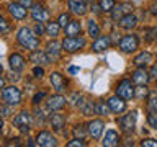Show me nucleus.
Returning a JSON list of instances; mask_svg holds the SVG:
<instances>
[{"label": "nucleus", "mask_w": 157, "mask_h": 147, "mask_svg": "<svg viewBox=\"0 0 157 147\" xmlns=\"http://www.w3.org/2000/svg\"><path fill=\"white\" fill-rule=\"evenodd\" d=\"M87 129H88V136L92 137V139H100L101 137V132L105 129V123L101 119H93L87 124Z\"/></svg>", "instance_id": "9d476101"}, {"label": "nucleus", "mask_w": 157, "mask_h": 147, "mask_svg": "<svg viewBox=\"0 0 157 147\" xmlns=\"http://www.w3.org/2000/svg\"><path fill=\"white\" fill-rule=\"evenodd\" d=\"M33 74H34V77L36 78H41L43 75H44V69H43V66H36L33 69Z\"/></svg>", "instance_id": "a18cd8bd"}, {"label": "nucleus", "mask_w": 157, "mask_h": 147, "mask_svg": "<svg viewBox=\"0 0 157 147\" xmlns=\"http://www.w3.org/2000/svg\"><path fill=\"white\" fill-rule=\"evenodd\" d=\"M34 115H36V119H38L39 123H44V119H46V116H48V115H44L43 110H38V108L34 110Z\"/></svg>", "instance_id": "49530a36"}, {"label": "nucleus", "mask_w": 157, "mask_h": 147, "mask_svg": "<svg viewBox=\"0 0 157 147\" xmlns=\"http://www.w3.org/2000/svg\"><path fill=\"white\" fill-rule=\"evenodd\" d=\"M21 98H23V93L18 87L15 85H10V87H3L2 90V100L3 103L7 105H12V106H17L21 103Z\"/></svg>", "instance_id": "f03ea898"}, {"label": "nucleus", "mask_w": 157, "mask_h": 147, "mask_svg": "<svg viewBox=\"0 0 157 147\" xmlns=\"http://www.w3.org/2000/svg\"><path fill=\"white\" fill-rule=\"evenodd\" d=\"M64 29H66V36H78L82 31V26L77 20H71V23H69Z\"/></svg>", "instance_id": "a878e982"}, {"label": "nucleus", "mask_w": 157, "mask_h": 147, "mask_svg": "<svg viewBox=\"0 0 157 147\" xmlns=\"http://www.w3.org/2000/svg\"><path fill=\"white\" fill-rule=\"evenodd\" d=\"M69 72H71V74H77L78 72V67H69Z\"/></svg>", "instance_id": "8fccbe9b"}, {"label": "nucleus", "mask_w": 157, "mask_h": 147, "mask_svg": "<svg viewBox=\"0 0 157 147\" xmlns=\"http://www.w3.org/2000/svg\"><path fill=\"white\" fill-rule=\"evenodd\" d=\"M12 116V105H0V118H10Z\"/></svg>", "instance_id": "c9c22d12"}, {"label": "nucleus", "mask_w": 157, "mask_h": 147, "mask_svg": "<svg viewBox=\"0 0 157 147\" xmlns=\"http://www.w3.org/2000/svg\"><path fill=\"white\" fill-rule=\"evenodd\" d=\"M136 121H137V113L136 111H131L124 115L123 118H120V127L123 132H126V134H129V132L134 131L136 127Z\"/></svg>", "instance_id": "0eeeda50"}, {"label": "nucleus", "mask_w": 157, "mask_h": 147, "mask_svg": "<svg viewBox=\"0 0 157 147\" xmlns=\"http://www.w3.org/2000/svg\"><path fill=\"white\" fill-rule=\"evenodd\" d=\"M128 13H132V3L129 2H123V3H118L113 7L111 10V18L115 20V21H120V20L124 17Z\"/></svg>", "instance_id": "1a4fd4ad"}, {"label": "nucleus", "mask_w": 157, "mask_h": 147, "mask_svg": "<svg viewBox=\"0 0 157 147\" xmlns=\"http://www.w3.org/2000/svg\"><path fill=\"white\" fill-rule=\"evenodd\" d=\"M151 8H152V10H151V13H152V15H157V5L154 3V5H152V7H151Z\"/></svg>", "instance_id": "3c124183"}, {"label": "nucleus", "mask_w": 157, "mask_h": 147, "mask_svg": "<svg viewBox=\"0 0 157 147\" xmlns=\"http://www.w3.org/2000/svg\"><path fill=\"white\" fill-rule=\"evenodd\" d=\"M118 26H120L121 29H132V28H136L137 26V18H136V15H132V13H128L124 15L120 21H118Z\"/></svg>", "instance_id": "b1692460"}, {"label": "nucleus", "mask_w": 157, "mask_h": 147, "mask_svg": "<svg viewBox=\"0 0 157 147\" xmlns=\"http://www.w3.org/2000/svg\"><path fill=\"white\" fill-rule=\"evenodd\" d=\"M95 113L100 116H108L111 113L110 106H108V103L105 101H95Z\"/></svg>", "instance_id": "c85d7f7f"}, {"label": "nucleus", "mask_w": 157, "mask_h": 147, "mask_svg": "<svg viewBox=\"0 0 157 147\" xmlns=\"http://www.w3.org/2000/svg\"><path fill=\"white\" fill-rule=\"evenodd\" d=\"M116 95L121 96L123 100H131V98H134V87H132V80H129V78L121 80L120 83H118V87H116Z\"/></svg>", "instance_id": "39448f33"}, {"label": "nucleus", "mask_w": 157, "mask_h": 147, "mask_svg": "<svg viewBox=\"0 0 157 147\" xmlns=\"http://www.w3.org/2000/svg\"><path fill=\"white\" fill-rule=\"evenodd\" d=\"M10 31V23L0 15V33H8Z\"/></svg>", "instance_id": "a19ab883"}, {"label": "nucleus", "mask_w": 157, "mask_h": 147, "mask_svg": "<svg viewBox=\"0 0 157 147\" xmlns=\"http://www.w3.org/2000/svg\"><path fill=\"white\" fill-rule=\"evenodd\" d=\"M71 103L74 106H80L82 103H83V96L80 95V93H72V96H71Z\"/></svg>", "instance_id": "58836bf2"}, {"label": "nucleus", "mask_w": 157, "mask_h": 147, "mask_svg": "<svg viewBox=\"0 0 157 147\" xmlns=\"http://www.w3.org/2000/svg\"><path fill=\"white\" fill-rule=\"evenodd\" d=\"M36 142H38V145H41V147H56V145H57L56 137H54L49 131H41V132H38Z\"/></svg>", "instance_id": "9b49d317"}, {"label": "nucleus", "mask_w": 157, "mask_h": 147, "mask_svg": "<svg viewBox=\"0 0 157 147\" xmlns=\"http://www.w3.org/2000/svg\"><path fill=\"white\" fill-rule=\"evenodd\" d=\"M2 129H3V121H2V118H0V132H2Z\"/></svg>", "instance_id": "5fc2aeb1"}, {"label": "nucleus", "mask_w": 157, "mask_h": 147, "mask_svg": "<svg viewBox=\"0 0 157 147\" xmlns=\"http://www.w3.org/2000/svg\"><path fill=\"white\" fill-rule=\"evenodd\" d=\"M17 41L21 47L25 49H29V51H36L39 47V39L36 36V33L33 29H29L26 26L20 28L18 33H17Z\"/></svg>", "instance_id": "f257e3e1"}, {"label": "nucleus", "mask_w": 157, "mask_h": 147, "mask_svg": "<svg viewBox=\"0 0 157 147\" xmlns=\"http://www.w3.org/2000/svg\"><path fill=\"white\" fill-rule=\"evenodd\" d=\"M149 78H151V75L146 72V69H141V67H137L136 70L131 74V80H132V83H136V85H147Z\"/></svg>", "instance_id": "a211bd4d"}, {"label": "nucleus", "mask_w": 157, "mask_h": 147, "mask_svg": "<svg viewBox=\"0 0 157 147\" xmlns=\"http://www.w3.org/2000/svg\"><path fill=\"white\" fill-rule=\"evenodd\" d=\"M62 43H57V41H51V43H48V46H46V54L49 56V59H51V62L54 61H57L59 56H61V51H62Z\"/></svg>", "instance_id": "aec40b11"}, {"label": "nucleus", "mask_w": 157, "mask_h": 147, "mask_svg": "<svg viewBox=\"0 0 157 147\" xmlns=\"http://www.w3.org/2000/svg\"><path fill=\"white\" fill-rule=\"evenodd\" d=\"M8 64H10V69H12L13 72H20L25 69V57L21 54H12V56L8 57Z\"/></svg>", "instance_id": "5701e85b"}, {"label": "nucleus", "mask_w": 157, "mask_h": 147, "mask_svg": "<svg viewBox=\"0 0 157 147\" xmlns=\"http://www.w3.org/2000/svg\"><path fill=\"white\" fill-rule=\"evenodd\" d=\"M85 145H87L85 139H80V137H75L74 141L67 142V147H85Z\"/></svg>", "instance_id": "e433bc0d"}, {"label": "nucleus", "mask_w": 157, "mask_h": 147, "mask_svg": "<svg viewBox=\"0 0 157 147\" xmlns=\"http://www.w3.org/2000/svg\"><path fill=\"white\" fill-rule=\"evenodd\" d=\"M147 123H149V126L152 129H157V113L149 111V115H147Z\"/></svg>", "instance_id": "4c0bfd02"}, {"label": "nucleus", "mask_w": 157, "mask_h": 147, "mask_svg": "<svg viewBox=\"0 0 157 147\" xmlns=\"http://www.w3.org/2000/svg\"><path fill=\"white\" fill-rule=\"evenodd\" d=\"M111 44H113L111 43V36H98V38H95V41H93L92 49L95 52H103V51H106Z\"/></svg>", "instance_id": "6ab92c4d"}, {"label": "nucleus", "mask_w": 157, "mask_h": 147, "mask_svg": "<svg viewBox=\"0 0 157 147\" xmlns=\"http://www.w3.org/2000/svg\"><path fill=\"white\" fill-rule=\"evenodd\" d=\"M108 106H110V110H111V113H116V115H120V113H123V111H126V103L123 101V98L121 96H118V95H115V96H111V98H108Z\"/></svg>", "instance_id": "f3484780"}, {"label": "nucleus", "mask_w": 157, "mask_h": 147, "mask_svg": "<svg viewBox=\"0 0 157 147\" xmlns=\"http://www.w3.org/2000/svg\"><path fill=\"white\" fill-rule=\"evenodd\" d=\"M31 18L36 23H44V21H48V20H49V12L43 7V5L36 3V5H33V7H31Z\"/></svg>", "instance_id": "f8f14e48"}, {"label": "nucleus", "mask_w": 157, "mask_h": 147, "mask_svg": "<svg viewBox=\"0 0 157 147\" xmlns=\"http://www.w3.org/2000/svg\"><path fill=\"white\" fill-rule=\"evenodd\" d=\"M67 7L74 15H78V17L88 12V3H85L83 0H67Z\"/></svg>", "instance_id": "ddd939ff"}, {"label": "nucleus", "mask_w": 157, "mask_h": 147, "mask_svg": "<svg viewBox=\"0 0 157 147\" xmlns=\"http://www.w3.org/2000/svg\"><path fill=\"white\" fill-rule=\"evenodd\" d=\"M149 75H151V78H154V80H157V64H154V66L151 67Z\"/></svg>", "instance_id": "de8ad7c7"}, {"label": "nucleus", "mask_w": 157, "mask_h": 147, "mask_svg": "<svg viewBox=\"0 0 157 147\" xmlns=\"http://www.w3.org/2000/svg\"><path fill=\"white\" fill-rule=\"evenodd\" d=\"M66 96H62V95H52V96H49L48 98V101H46V108H48V111H51V113H56V111H61L64 106H66Z\"/></svg>", "instance_id": "6e6552de"}, {"label": "nucleus", "mask_w": 157, "mask_h": 147, "mask_svg": "<svg viewBox=\"0 0 157 147\" xmlns=\"http://www.w3.org/2000/svg\"><path fill=\"white\" fill-rule=\"evenodd\" d=\"M74 134H75V137L85 139L87 134H88V129H85V126H82V124H77L75 127H74Z\"/></svg>", "instance_id": "473e14b6"}, {"label": "nucleus", "mask_w": 157, "mask_h": 147, "mask_svg": "<svg viewBox=\"0 0 157 147\" xmlns=\"http://www.w3.org/2000/svg\"><path fill=\"white\" fill-rule=\"evenodd\" d=\"M87 31H88V36L92 38H98L100 36V26L95 20H88L87 21Z\"/></svg>", "instance_id": "bb28decb"}, {"label": "nucleus", "mask_w": 157, "mask_h": 147, "mask_svg": "<svg viewBox=\"0 0 157 147\" xmlns=\"http://www.w3.org/2000/svg\"><path fill=\"white\" fill-rule=\"evenodd\" d=\"M85 44H87V39L83 36H80V34L78 36H67L62 41V51L72 54V52H77L80 49H83Z\"/></svg>", "instance_id": "7ed1b4c3"}, {"label": "nucleus", "mask_w": 157, "mask_h": 147, "mask_svg": "<svg viewBox=\"0 0 157 147\" xmlns=\"http://www.w3.org/2000/svg\"><path fill=\"white\" fill-rule=\"evenodd\" d=\"M59 31H61V24H59L57 21H51L46 24V34L51 38H56L59 36Z\"/></svg>", "instance_id": "cd10ccee"}, {"label": "nucleus", "mask_w": 157, "mask_h": 147, "mask_svg": "<svg viewBox=\"0 0 157 147\" xmlns=\"http://www.w3.org/2000/svg\"><path fill=\"white\" fill-rule=\"evenodd\" d=\"M49 123H51L54 131H62V127L66 126V116L64 115H51Z\"/></svg>", "instance_id": "393cba45"}, {"label": "nucleus", "mask_w": 157, "mask_h": 147, "mask_svg": "<svg viewBox=\"0 0 157 147\" xmlns=\"http://www.w3.org/2000/svg\"><path fill=\"white\" fill-rule=\"evenodd\" d=\"M49 80H51V85H52V88L56 92H64L66 90V85H67V82H66V78H64L59 72H52L51 74V77H49Z\"/></svg>", "instance_id": "4be33fe9"}, {"label": "nucleus", "mask_w": 157, "mask_h": 147, "mask_svg": "<svg viewBox=\"0 0 157 147\" xmlns=\"http://www.w3.org/2000/svg\"><path fill=\"white\" fill-rule=\"evenodd\" d=\"M120 141H121L120 134H118L115 129H110V131H106L105 137H103L101 145H105V147H116L118 144H120Z\"/></svg>", "instance_id": "412c9836"}, {"label": "nucleus", "mask_w": 157, "mask_h": 147, "mask_svg": "<svg viewBox=\"0 0 157 147\" xmlns=\"http://www.w3.org/2000/svg\"><path fill=\"white\" fill-rule=\"evenodd\" d=\"M33 31L36 33V36H41L43 33H46V26H44V23H36Z\"/></svg>", "instance_id": "79ce46f5"}, {"label": "nucleus", "mask_w": 157, "mask_h": 147, "mask_svg": "<svg viewBox=\"0 0 157 147\" xmlns=\"http://www.w3.org/2000/svg\"><path fill=\"white\" fill-rule=\"evenodd\" d=\"M85 3H93V0H83Z\"/></svg>", "instance_id": "6e6d98bb"}, {"label": "nucleus", "mask_w": 157, "mask_h": 147, "mask_svg": "<svg viewBox=\"0 0 157 147\" xmlns=\"http://www.w3.org/2000/svg\"><path fill=\"white\" fill-rule=\"evenodd\" d=\"M149 95V90H147L146 85H137V88H134V96L137 98H147Z\"/></svg>", "instance_id": "72a5a7b5"}, {"label": "nucleus", "mask_w": 157, "mask_h": 147, "mask_svg": "<svg viewBox=\"0 0 157 147\" xmlns=\"http://www.w3.org/2000/svg\"><path fill=\"white\" fill-rule=\"evenodd\" d=\"M78 108H80V111L85 116H90L92 113H95V103H92V101H88V100H83V103Z\"/></svg>", "instance_id": "7c9ffc66"}, {"label": "nucleus", "mask_w": 157, "mask_h": 147, "mask_svg": "<svg viewBox=\"0 0 157 147\" xmlns=\"http://www.w3.org/2000/svg\"><path fill=\"white\" fill-rule=\"evenodd\" d=\"M44 96H46V92H44V90H43V92H38V93H36V95H34V96H33V105H34V106H36V105H38V103H39V101H41V100H43V98H44Z\"/></svg>", "instance_id": "c03bdc74"}, {"label": "nucleus", "mask_w": 157, "mask_h": 147, "mask_svg": "<svg viewBox=\"0 0 157 147\" xmlns=\"http://www.w3.org/2000/svg\"><path fill=\"white\" fill-rule=\"evenodd\" d=\"M29 61H31L34 66H48V64H51V59H49V56L46 54V51H39V49H36V51H31V54H29Z\"/></svg>", "instance_id": "4468645a"}, {"label": "nucleus", "mask_w": 157, "mask_h": 147, "mask_svg": "<svg viewBox=\"0 0 157 147\" xmlns=\"http://www.w3.org/2000/svg\"><path fill=\"white\" fill-rule=\"evenodd\" d=\"M3 85H5V80H3V77H0V90L3 88Z\"/></svg>", "instance_id": "864d4df0"}, {"label": "nucleus", "mask_w": 157, "mask_h": 147, "mask_svg": "<svg viewBox=\"0 0 157 147\" xmlns=\"http://www.w3.org/2000/svg\"><path fill=\"white\" fill-rule=\"evenodd\" d=\"M147 110L157 113V92H151L147 95Z\"/></svg>", "instance_id": "c756f323"}, {"label": "nucleus", "mask_w": 157, "mask_h": 147, "mask_svg": "<svg viewBox=\"0 0 157 147\" xmlns=\"http://www.w3.org/2000/svg\"><path fill=\"white\" fill-rule=\"evenodd\" d=\"M8 13L15 20H25L26 18V7H23L18 2H12V3H8Z\"/></svg>", "instance_id": "dca6fc26"}, {"label": "nucleus", "mask_w": 157, "mask_h": 147, "mask_svg": "<svg viewBox=\"0 0 157 147\" xmlns=\"http://www.w3.org/2000/svg\"><path fill=\"white\" fill-rule=\"evenodd\" d=\"M137 47H139V36L137 34H126L120 39V49L123 52H134Z\"/></svg>", "instance_id": "20e7f679"}, {"label": "nucleus", "mask_w": 157, "mask_h": 147, "mask_svg": "<svg viewBox=\"0 0 157 147\" xmlns=\"http://www.w3.org/2000/svg\"><path fill=\"white\" fill-rule=\"evenodd\" d=\"M18 3H21L23 7H26V8H31L33 7V0H18Z\"/></svg>", "instance_id": "09e8293b"}, {"label": "nucleus", "mask_w": 157, "mask_h": 147, "mask_svg": "<svg viewBox=\"0 0 157 147\" xmlns=\"http://www.w3.org/2000/svg\"><path fill=\"white\" fill-rule=\"evenodd\" d=\"M98 5H100V8L105 13H111V10H113V7H115L116 3H115V0H100Z\"/></svg>", "instance_id": "2f4dec72"}, {"label": "nucleus", "mask_w": 157, "mask_h": 147, "mask_svg": "<svg viewBox=\"0 0 157 147\" xmlns=\"http://www.w3.org/2000/svg\"><path fill=\"white\" fill-rule=\"evenodd\" d=\"M2 70H3V67H2V64H0V74H2Z\"/></svg>", "instance_id": "4d7b16f0"}, {"label": "nucleus", "mask_w": 157, "mask_h": 147, "mask_svg": "<svg viewBox=\"0 0 157 147\" xmlns=\"http://www.w3.org/2000/svg\"><path fill=\"white\" fill-rule=\"evenodd\" d=\"M141 145L142 147H157V141L155 139H142Z\"/></svg>", "instance_id": "37998d69"}, {"label": "nucleus", "mask_w": 157, "mask_h": 147, "mask_svg": "<svg viewBox=\"0 0 157 147\" xmlns=\"http://www.w3.org/2000/svg\"><path fill=\"white\" fill-rule=\"evenodd\" d=\"M57 23L61 24V28H66L69 23H71V15L69 13H61L57 18Z\"/></svg>", "instance_id": "f704fd0d"}, {"label": "nucleus", "mask_w": 157, "mask_h": 147, "mask_svg": "<svg viewBox=\"0 0 157 147\" xmlns=\"http://www.w3.org/2000/svg\"><path fill=\"white\" fill-rule=\"evenodd\" d=\"M13 124L15 127H18L20 132H28L29 126H31V115L28 111H21L13 118Z\"/></svg>", "instance_id": "423d86ee"}, {"label": "nucleus", "mask_w": 157, "mask_h": 147, "mask_svg": "<svg viewBox=\"0 0 157 147\" xmlns=\"http://www.w3.org/2000/svg\"><path fill=\"white\" fill-rule=\"evenodd\" d=\"M146 41L147 43H152L154 39H157V28H149V29H146Z\"/></svg>", "instance_id": "ea45409f"}, {"label": "nucleus", "mask_w": 157, "mask_h": 147, "mask_svg": "<svg viewBox=\"0 0 157 147\" xmlns=\"http://www.w3.org/2000/svg\"><path fill=\"white\" fill-rule=\"evenodd\" d=\"M28 145H29V147H34V145H38V142H34V141L29 139V141H28Z\"/></svg>", "instance_id": "603ef678"}, {"label": "nucleus", "mask_w": 157, "mask_h": 147, "mask_svg": "<svg viewBox=\"0 0 157 147\" xmlns=\"http://www.w3.org/2000/svg\"><path fill=\"white\" fill-rule=\"evenodd\" d=\"M152 62H154V56H152L151 52H147V51L139 52L134 57V61H132V64H134L136 67H141V69H146L147 66H151Z\"/></svg>", "instance_id": "2eb2a0df"}]
</instances>
